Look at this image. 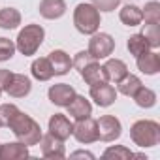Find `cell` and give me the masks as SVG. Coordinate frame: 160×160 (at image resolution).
Masks as SVG:
<instances>
[{
    "instance_id": "1",
    "label": "cell",
    "mask_w": 160,
    "mask_h": 160,
    "mask_svg": "<svg viewBox=\"0 0 160 160\" xmlns=\"http://www.w3.org/2000/svg\"><path fill=\"white\" fill-rule=\"evenodd\" d=\"M8 128L13 132V136L17 138V141H21V143H25L27 147H32V145H38V141H40V138L43 136L42 134V128H40V124L30 117V115H27V113H23L21 109H19V113L10 121V124H8Z\"/></svg>"
},
{
    "instance_id": "2",
    "label": "cell",
    "mask_w": 160,
    "mask_h": 160,
    "mask_svg": "<svg viewBox=\"0 0 160 160\" xmlns=\"http://www.w3.org/2000/svg\"><path fill=\"white\" fill-rule=\"evenodd\" d=\"M130 138L141 149L154 147L160 141V124L156 121H149V119L136 121L130 128Z\"/></svg>"
},
{
    "instance_id": "3",
    "label": "cell",
    "mask_w": 160,
    "mask_h": 160,
    "mask_svg": "<svg viewBox=\"0 0 160 160\" xmlns=\"http://www.w3.org/2000/svg\"><path fill=\"white\" fill-rule=\"evenodd\" d=\"M43 38H45V30H43L42 25H27L17 34L15 49L21 55H25V57L36 55V51L40 49V45L43 43Z\"/></svg>"
},
{
    "instance_id": "4",
    "label": "cell",
    "mask_w": 160,
    "mask_h": 160,
    "mask_svg": "<svg viewBox=\"0 0 160 160\" xmlns=\"http://www.w3.org/2000/svg\"><path fill=\"white\" fill-rule=\"evenodd\" d=\"M73 25L77 32L92 36L100 28V12L92 4H77L73 10Z\"/></svg>"
},
{
    "instance_id": "5",
    "label": "cell",
    "mask_w": 160,
    "mask_h": 160,
    "mask_svg": "<svg viewBox=\"0 0 160 160\" xmlns=\"http://www.w3.org/2000/svg\"><path fill=\"white\" fill-rule=\"evenodd\" d=\"M115 49V40L106 34V32H94L92 38L89 40V55L94 58V60H100V58H108Z\"/></svg>"
},
{
    "instance_id": "6",
    "label": "cell",
    "mask_w": 160,
    "mask_h": 160,
    "mask_svg": "<svg viewBox=\"0 0 160 160\" xmlns=\"http://www.w3.org/2000/svg\"><path fill=\"white\" fill-rule=\"evenodd\" d=\"M98 139L100 141H115L122 134V124L115 115H104L96 121Z\"/></svg>"
},
{
    "instance_id": "7",
    "label": "cell",
    "mask_w": 160,
    "mask_h": 160,
    "mask_svg": "<svg viewBox=\"0 0 160 160\" xmlns=\"http://www.w3.org/2000/svg\"><path fill=\"white\" fill-rule=\"evenodd\" d=\"M72 136L79 141V143H94L98 141V128H96V121L87 117V119H79L73 124V132Z\"/></svg>"
},
{
    "instance_id": "8",
    "label": "cell",
    "mask_w": 160,
    "mask_h": 160,
    "mask_svg": "<svg viewBox=\"0 0 160 160\" xmlns=\"http://www.w3.org/2000/svg\"><path fill=\"white\" fill-rule=\"evenodd\" d=\"M47 96L51 100V104L58 106V108H66L73 96H75V89L68 83H57V85H51L49 91H47Z\"/></svg>"
},
{
    "instance_id": "9",
    "label": "cell",
    "mask_w": 160,
    "mask_h": 160,
    "mask_svg": "<svg viewBox=\"0 0 160 160\" xmlns=\"http://www.w3.org/2000/svg\"><path fill=\"white\" fill-rule=\"evenodd\" d=\"M30 91H32L30 77H27L25 73H12L10 83L6 87V92L12 98H25V96L30 94Z\"/></svg>"
},
{
    "instance_id": "10",
    "label": "cell",
    "mask_w": 160,
    "mask_h": 160,
    "mask_svg": "<svg viewBox=\"0 0 160 160\" xmlns=\"http://www.w3.org/2000/svg\"><path fill=\"white\" fill-rule=\"evenodd\" d=\"M47 130L51 136L58 138V139H68L73 132V124L70 122V119L62 113H55L51 119H49V124H47Z\"/></svg>"
},
{
    "instance_id": "11",
    "label": "cell",
    "mask_w": 160,
    "mask_h": 160,
    "mask_svg": "<svg viewBox=\"0 0 160 160\" xmlns=\"http://www.w3.org/2000/svg\"><path fill=\"white\" fill-rule=\"evenodd\" d=\"M91 98L94 100L96 106L109 108L117 100V91H115V87L108 85V81H104V83H98V85L91 87Z\"/></svg>"
},
{
    "instance_id": "12",
    "label": "cell",
    "mask_w": 160,
    "mask_h": 160,
    "mask_svg": "<svg viewBox=\"0 0 160 160\" xmlns=\"http://www.w3.org/2000/svg\"><path fill=\"white\" fill-rule=\"evenodd\" d=\"M40 149H42V154L45 158H64L66 156V149H64V141L47 134V136H42L40 138Z\"/></svg>"
},
{
    "instance_id": "13",
    "label": "cell",
    "mask_w": 160,
    "mask_h": 160,
    "mask_svg": "<svg viewBox=\"0 0 160 160\" xmlns=\"http://www.w3.org/2000/svg\"><path fill=\"white\" fill-rule=\"evenodd\" d=\"M136 64L139 68V72L147 73V75H154L160 72V55L156 51H145L143 55L136 57Z\"/></svg>"
},
{
    "instance_id": "14",
    "label": "cell",
    "mask_w": 160,
    "mask_h": 160,
    "mask_svg": "<svg viewBox=\"0 0 160 160\" xmlns=\"http://www.w3.org/2000/svg\"><path fill=\"white\" fill-rule=\"evenodd\" d=\"M28 154V147L21 141L0 143V160H23Z\"/></svg>"
},
{
    "instance_id": "15",
    "label": "cell",
    "mask_w": 160,
    "mask_h": 160,
    "mask_svg": "<svg viewBox=\"0 0 160 160\" xmlns=\"http://www.w3.org/2000/svg\"><path fill=\"white\" fill-rule=\"evenodd\" d=\"M66 108H68V115L73 117L75 121L87 119V117L92 115V106H91V102H89L85 96H79V94H75L73 100H72Z\"/></svg>"
},
{
    "instance_id": "16",
    "label": "cell",
    "mask_w": 160,
    "mask_h": 160,
    "mask_svg": "<svg viewBox=\"0 0 160 160\" xmlns=\"http://www.w3.org/2000/svg\"><path fill=\"white\" fill-rule=\"evenodd\" d=\"M102 70H104V75H106V81H111V83H119L128 73V66L121 58H109L102 66Z\"/></svg>"
},
{
    "instance_id": "17",
    "label": "cell",
    "mask_w": 160,
    "mask_h": 160,
    "mask_svg": "<svg viewBox=\"0 0 160 160\" xmlns=\"http://www.w3.org/2000/svg\"><path fill=\"white\" fill-rule=\"evenodd\" d=\"M49 62H51V68H53V73L55 75H66L72 68V58L66 51L62 49H55L49 53Z\"/></svg>"
},
{
    "instance_id": "18",
    "label": "cell",
    "mask_w": 160,
    "mask_h": 160,
    "mask_svg": "<svg viewBox=\"0 0 160 160\" xmlns=\"http://www.w3.org/2000/svg\"><path fill=\"white\" fill-rule=\"evenodd\" d=\"M40 15L43 19H60L66 13V2L64 0H42L40 2Z\"/></svg>"
},
{
    "instance_id": "19",
    "label": "cell",
    "mask_w": 160,
    "mask_h": 160,
    "mask_svg": "<svg viewBox=\"0 0 160 160\" xmlns=\"http://www.w3.org/2000/svg\"><path fill=\"white\" fill-rule=\"evenodd\" d=\"M79 75H81V77L85 79V83H87V85H91V87H94V85H98V83H104V81H106L104 70H102V66H100L96 60H91L85 68L79 70Z\"/></svg>"
},
{
    "instance_id": "20",
    "label": "cell",
    "mask_w": 160,
    "mask_h": 160,
    "mask_svg": "<svg viewBox=\"0 0 160 160\" xmlns=\"http://www.w3.org/2000/svg\"><path fill=\"white\" fill-rule=\"evenodd\" d=\"M30 72H32V77L38 79V81H49V79L55 75L53 73V68H51V62L47 57H40L32 62L30 66Z\"/></svg>"
},
{
    "instance_id": "21",
    "label": "cell",
    "mask_w": 160,
    "mask_h": 160,
    "mask_svg": "<svg viewBox=\"0 0 160 160\" xmlns=\"http://www.w3.org/2000/svg\"><path fill=\"white\" fill-rule=\"evenodd\" d=\"M119 19H121V23L126 25V27H138V25L143 21L141 8L136 6V4H126V6L119 12Z\"/></svg>"
},
{
    "instance_id": "22",
    "label": "cell",
    "mask_w": 160,
    "mask_h": 160,
    "mask_svg": "<svg viewBox=\"0 0 160 160\" xmlns=\"http://www.w3.org/2000/svg\"><path fill=\"white\" fill-rule=\"evenodd\" d=\"M139 87H141V79H139L138 75H134V73H126L121 81L117 83V91H119L121 94L128 96V98H132Z\"/></svg>"
},
{
    "instance_id": "23",
    "label": "cell",
    "mask_w": 160,
    "mask_h": 160,
    "mask_svg": "<svg viewBox=\"0 0 160 160\" xmlns=\"http://www.w3.org/2000/svg\"><path fill=\"white\" fill-rule=\"evenodd\" d=\"M21 25V13L15 8H4L0 10V28L13 30Z\"/></svg>"
},
{
    "instance_id": "24",
    "label": "cell",
    "mask_w": 160,
    "mask_h": 160,
    "mask_svg": "<svg viewBox=\"0 0 160 160\" xmlns=\"http://www.w3.org/2000/svg\"><path fill=\"white\" fill-rule=\"evenodd\" d=\"M132 98H134L136 104H138L139 108H143V109H149V108H152V106L156 104V92L151 91V89H147V87H143V85L136 91V94H134Z\"/></svg>"
},
{
    "instance_id": "25",
    "label": "cell",
    "mask_w": 160,
    "mask_h": 160,
    "mask_svg": "<svg viewBox=\"0 0 160 160\" xmlns=\"http://www.w3.org/2000/svg\"><path fill=\"white\" fill-rule=\"evenodd\" d=\"M126 47H128L130 55H134V57H139V55H143L145 51L151 49V45H149V42L143 38V34H134V36H130L128 42H126Z\"/></svg>"
},
{
    "instance_id": "26",
    "label": "cell",
    "mask_w": 160,
    "mask_h": 160,
    "mask_svg": "<svg viewBox=\"0 0 160 160\" xmlns=\"http://www.w3.org/2000/svg\"><path fill=\"white\" fill-rule=\"evenodd\" d=\"M160 23H145V27H143V30H141V34H143V38L149 42V45H151V49H156L158 45H160V27H158Z\"/></svg>"
},
{
    "instance_id": "27",
    "label": "cell",
    "mask_w": 160,
    "mask_h": 160,
    "mask_svg": "<svg viewBox=\"0 0 160 160\" xmlns=\"http://www.w3.org/2000/svg\"><path fill=\"white\" fill-rule=\"evenodd\" d=\"M102 158H106V160H109V158H113V160H128V158H134V152L124 145H113V147H108L104 151Z\"/></svg>"
},
{
    "instance_id": "28",
    "label": "cell",
    "mask_w": 160,
    "mask_h": 160,
    "mask_svg": "<svg viewBox=\"0 0 160 160\" xmlns=\"http://www.w3.org/2000/svg\"><path fill=\"white\" fill-rule=\"evenodd\" d=\"M141 15L145 23H160V4L158 2H147L141 10Z\"/></svg>"
},
{
    "instance_id": "29",
    "label": "cell",
    "mask_w": 160,
    "mask_h": 160,
    "mask_svg": "<svg viewBox=\"0 0 160 160\" xmlns=\"http://www.w3.org/2000/svg\"><path fill=\"white\" fill-rule=\"evenodd\" d=\"M19 113V108L15 104H2L0 106V124L2 126H8L10 121Z\"/></svg>"
},
{
    "instance_id": "30",
    "label": "cell",
    "mask_w": 160,
    "mask_h": 160,
    "mask_svg": "<svg viewBox=\"0 0 160 160\" xmlns=\"http://www.w3.org/2000/svg\"><path fill=\"white\" fill-rule=\"evenodd\" d=\"M15 55V43L8 38H0V62H6Z\"/></svg>"
},
{
    "instance_id": "31",
    "label": "cell",
    "mask_w": 160,
    "mask_h": 160,
    "mask_svg": "<svg viewBox=\"0 0 160 160\" xmlns=\"http://www.w3.org/2000/svg\"><path fill=\"white\" fill-rule=\"evenodd\" d=\"M91 60H94L91 55H89V51H79L75 57H73V60H72V66L79 72V70H81V68H85Z\"/></svg>"
},
{
    "instance_id": "32",
    "label": "cell",
    "mask_w": 160,
    "mask_h": 160,
    "mask_svg": "<svg viewBox=\"0 0 160 160\" xmlns=\"http://www.w3.org/2000/svg\"><path fill=\"white\" fill-rule=\"evenodd\" d=\"M121 4V0H92V6L98 12H113Z\"/></svg>"
},
{
    "instance_id": "33",
    "label": "cell",
    "mask_w": 160,
    "mask_h": 160,
    "mask_svg": "<svg viewBox=\"0 0 160 160\" xmlns=\"http://www.w3.org/2000/svg\"><path fill=\"white\" fill-rule=\"evenodd\" d=\"M12 73H13V72H10V70H0V91H6Z\"/></svg>"
},
{
    "instance_id": "34",
    "label": "cell",
    "mask_w": 160,
    "mask_h": 160,
    "mask_svg": "<svg viewBox=\"0 0 160 160\" xmlns=\"http://www.w3.org/2000/svg\"><path fill=\"white\" fill-rule=\"evenodd\" d=\"M72 158H89V160H92L94 154L89 152V151H75V152H72Z\"/></svg>"
},
{
    "instance_id": "35",
    "label": "cell",
    "mask_w": 160,
    "mask_h": 160,
    "mask_svg": "<svg viewBox=\"0 0 160 160\" xmlns=\"http://www.w3.org/2000/svg\"><path fill=\"white\" fill-rule=\"evenodd\" d=\"M0 96H2V91H0Z\"/></svg>"
},
{
    "instance_id": "36",
    "label": "cell",
    "mask_w": 160,
    "mask_h": 160,
    "mask_svg": "<svg viewBox=\"0 0 160 160\" xmlns=\"http://www.w3.org/2000/svg\"><path fill=\"white\" fill-rule=\"evenodd\" d=\"M0 126H2V124H0Z\"/></svg>"
}]
</instances>
